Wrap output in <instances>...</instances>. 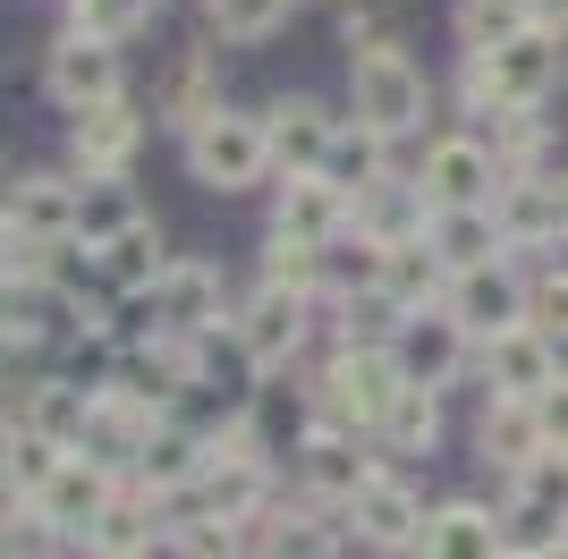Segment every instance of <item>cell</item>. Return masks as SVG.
<instances>
[{
	"mask_svg": "<svg viewBox=\"0 0 568 559\" xmlns=\"http://www.w3.org/2000/svg\"><path fill=\"white\" fill-rule=\"evenodd\" d=\"M560 85H568V34L560 26H526V34H509L493 51H458V69H450V102L475 128L493 111H535Z\"/></svg>",
	"mask_w": 568,
	"mask_h": 559,
	"instance_id": "cell-1",
	"label": "cell"
},
{
	"mask_svg": "<svg viewBox=\"0 0 568 559\" xmlns=\"http://www.w3.org/2000/svg\"><path fill=\"white\" fill-rule=\"evenodd\" d=\"M433 111H442V85H433V69L407 43L348 51V119L356 128H374L390 144H416L433 128Z\"/></svg>",
	"mask_w": 568,
	"mask_h": 559,
	"instance_id": "cell-2",
	"label": "cell"
},
{
	"mask_svg": "<svg viewBox=\"0 0 568 559\" xmlns=\"http://www.w3.org/2000/svg\"><path fill=\"white\" fill-rule=\"evenodd\" d=\"M102 323V297L77 280H0V339H9V373H43L51 356L85 339Z\"/></svg>",
	"mask_w": 568,
	"mask_h": 559,
	"instance_id": "cell-3",
	"label": "cell"
},
{
	"mask_svg": "<svg viewBox=\"0 0 568 559\" xmlns=\"http://www.w3.org/2000/svg\"><path fill=\"white\" fill-rule=\"evenodd\" d=\"M179 162H187V179L204 195H272V179H281V153H272L263 111H237V102L179 136Z\"/></svg>",
	"mask_w": 568,
	"mask_h": 559,
	"instance_id": "cell-4",
	"label": "cell"
},
{
	"mask_svg": "<svg viewBox=\"0 0 568 559\" xmlns=\"http://www.w3.org/2000/svg\"><path fill=\"white\" fill-rule=\"evenodd\" d=\"M306 382H314V433H382L390 398L407 390L390 348H323Z\"/></svg>",
	"mask_w": 568,
	"mask_h": 559,
	"instance_id": "cell-5",
	"label": "cell"
},
{
	"mask_svg": "<svg viewBox=\"0 0 568 559\" xmlns=\"http://www.w3.org/2000/svg\"><path fill=\"white\" fill-rule=\"evenodd\" d=\"M230 331H237V348L255 356V373H297L314 356V339H323V297L246 280L237 305H230Z\"/></svg>",
	"mask_w": 568,
	"mask_h": 559,
	"instance_id": "cell-6",
	"label": "cell"
},
{
	"mask_svg": "<svg viewBox=\"0 0 568 559\" xmlns=\"http://www.w3.org/2000/svg\"><path fill=\"white\" fill-rule=\"evenodd\" d=\"M153 128H162V119H153V102L111 93V102H94V111L60 119V162H69L77 179H128Z\"/></svg>",
	"mask_w": 568,
	"mask_h": 559,
	"instance_id": "cell-7",
	"label": "cell"
},
{
	"mask_svg": "<svg viewBox=\"0 0 568 559\" xmlns=\"http://www.w3.org/2000/svg\"><path fill=\"white\" fill-rule=\"evenodd\" d=\"M111 93H136L128 85V43H94V34H51L43 43V102L60 119L94 111V102H111Z\"/></svg>",
	"mask_w": 568,
	"mask_h": 559,
	"instance_id": "cell-8",
	"label": "cell"
},
{
	"mask_svg": "<svg viewBox=\"0 0 568 559\" xmlns=\"http://www.w3.org/2000/svg\"><path fill=\"white\" fill-rule=\"evenodd\" d=\"M348 535H356V551H374V559H399V551H416V542H425V517H433V500L425 491H416V475H407L399 458L382 466L374 484L356 491L348 509Z\"/></svg>",
	"mask_w": 568,
	"mask_h": 559,
	"instance_id": "cell-9",
	"label": "cell"
},
{
	"mask_svg": "<svg viewBox=\"0 0 568 559\" xmlns=\"http://www.w3.org/2000/svg\"><path fill=\"white\" fill-rule=\"evenodd\" d=\"M416 186L433 195V212H442V204H493V195H500V153H493V136H484L475 119L433 128V136H425V162H416Z\"/></svg>",
	"mask_w": 568,
	"mask_h": 559,
	"instance_id": "cell-10",
	"label": "cell"
},
{
	"mask_svg": "<svg viewBox=\"0 0 568 559\" xmlns=\"http://www.w3.org/2000/svg\"><path fill=\"white\" fill-rule=\"evenodd\" d=\"M560 373H568V348L544 323H518V331H500V339L475 348V390L484 398H526V407H535Z\"/></svg>",
	"mask_w": 568,
	"mask_h": 559,
	"instance_id": "cell-11",
	"label": "cell"
},
{
	"mask_svg": "<svg viewBox=\"0 0 568 559\" xmlns=\"http://www.w3.org/2000/svg\"><path fill=\"white\" fill-rule=\"evenodd\" d=\"M187 500L195 509H221V517H263L272 500H281V458H263L246 433H221Z\"/></svg>",
	"mask_w": 568,
	"mask_h": 559,
	"instance_id": "cell-12",
	"label": "cell"
},
{
	"mask_svg": "<svg viewBox=\"0 0 568 559\" xmlns=\"http://www.w3.org/2000/svg\"><path fill=\"white\" fill-rule=\"evenodd\" d=\"M390 356H399L407 382H425V390H450V398L475 382V339H467V323H458L450 305H425V314H407L399 339H390Z\"/></svg>",
	"mask_w": 568,
	"mask_h": 559,
	"instance_id": "cell-13",
	"label": "cell"
},
{
	"mask_svg": "<svg viewBox=\"0 0 568 559\" xmlns=\"http://www.w3.org/2000/svg\"><path fill=\"white\" fill-rule=\"evenodd\" d=\"M221 60H230V51L204 34V43H187L153 77V119H162L170 136H187V128H204L213 111H230V69H221Z\"/></svg>",
	"mask_w": 568,
	"mask_h": 559,
	"instance_id": "cell-14",
	"label": "cell"
},
{
	"mask_svg": "<svg viewBox=\"0 0 568 559\" xmlns=\"http://www.w3.org/2000/svg\"><path fill=\"white\" fill-rule=\"evenodd\" d=\"M382 466H390V458H382L374 433H314V441L288 458V475H297V491H306V500H323V509H348V500L374 484Z\"/></svg>",
	"mask_w": 568,
	"mask_h": 559,
	"instance_id": "cell-15",
	"label": "cell"
},
{
	"mask_svg": "<svg viewBox=\"0 0 568 559\" xmlns=\"http://www.w3.org/2000/svg\"><path fill=\"white\" fill-rule=\"evenodd\" d=\"M467 323V339L484 348V339H500V331L526 323V255H493L475 263V272H450V297H442Z\"/></svg>",
	"mask_w": 568,
	"mask_h": 559,
	"instance_id": "cell-16",
	"label": "cell"
},
{
	"mask_svg": "<svg viewBox=\"0 0 568 559\" xmlns=\"http://www.w3.org/2000/svg\"><path fill=\"white\" fill-rule=\"evenodd\" d=\"M0 237H34V246H77V170H18L9 204H0Z\"/></svg>",
	"mask_w": 568,
	"mask_h": 559,
	"instance_id": "cell-17",
	"label": "cell"
},
{
	"mask_svg": "<svg viewBox=\"0 0 568 559\" xmlns=\"http://www.w3.org/2000/svg\"><path fill=\"white\" fill-rule=\"evenodd\" d=\"M356 535H348V517L323 509V500H272V509L255 517V559H348Z\"/></svg>",
	"mask_w": 568,
	"mask_h": 559,
	"instance_id": "cell-18",
	"label": "cell"
},
{
	"mask_svg": "<svg viewBox=\"0 0 568 559\" xmlns=\"http://www.w3.org/2000/svg\"><path fill=\"white\" fill-rule=\"evenodd\" d=\"M246 441L263 449V458H297V449L314 441V382L306 373H263L255 398H246V424H237Z\"/></svg>",
	"mask_w": 568,
	"mask_h": 559,
	"instance_id": "cell-19",
	"label": "cell"
},
{
	"mask_svg": "<svg viewBox=\"0 0 568 559\" xmlns=\"http://www.w3.org/2000/svg\"><path fill=\"white\" fill-rule=\"evenodd\" d=\"M263 128H272L281 179H297V170H323L332 136L348 128V102H323V93H272V102H263Z\"/></svg>",
	"mask_w": 568,
	"mask_h": 559,
	"instance_id": "cell-20",
	"label": "cell"
},
{
	"mask_svg": "<svg viewBox=\"0 0 568 559\" xmlns=\"http://www.w3.org/2000/svg\"><path fill=\"white\" fill-rule=\"evenodd\" d=\"M263 230H288V237H314V246H332V237L356 230V195L332 186L323 170H297V179H272V221Z\"/></svg>",
	"mask_w": 568,
	"mask_h": 559,
	"instance_id": "cell-21",
	"label": "cell"
},
{
	"mask_svg": "<svg viewBox=\"0 0 568 559\" xmlns=\"http://www.w3.org/2000/svg\"><path fill=\"white\" fill-rule=\"evenodd\" d=\"M493 212H500V237H509V255H551V246H568L560 170H551V179H500Z\"/></svg>",
	"mask_w": 568,
	"mask_h": 559,
	"instance_id": "cell-22",
	"label": "cell"
},
{
	"mask_svg": "<svg viewBox=\"0 0 568 559\" xmlns=\"http://www.w3.org/2000/svg\"><path fill=\"white\" fill-rule=\"evenodd\" d=\"M416 559H509V542H500V500H475V491L433 500Z\"/></svg>",
	"mask_w": 568,
	"mask_h": 559,
	"instance_id": "cell-23",
	"label": "cell"
},
{
	"mask_svg": "<svg viewBox=\"0 0 568 559\" xmlns=\"http://www.w3.org/2000/svg\"><path fill=\"white\" fill-rule=\"evenodd\" d=\"M153 297H162V314H170V331H187V339H204V331H221L230 323V272H221L213 255H179L162 272V288H153Z\"/></svg>",
	"mask_w": 568,
	"mask_h": 559,
	"instance_id": "cell-24",
	"label": "cell"
},
{
	"mask_svg": "<svg viewBox=\"0 0 568 559\" xmlns=\"http://www.w3.org/2000/svg\"><path fill=\"white\" fill-rule=\"evenodd\" d=\"M119 491H128V475H119L111 458H94V449H69V458H60V475L43 484V500H34V509H51L77 542H85V526L111 509Z\"/></svg>",
	"mask_w": 568,
	"mask_h": 559,
	"instance_id": "cell-25",
	"label": "cell"
},
{
	"mask_svg": "<svg viewBox=\"0 0 568 559\" xmlns=\"http://www.w3.org/2000/svg\"><path fill=\"white\" fill-rule=\"evenodd\" d=\"M204 458H213V433H195L187 416H162V433H153L144 458L128 466V484L153 491V500H187L195 475H204Z\"/></svg>",
	"mask_w": 568,
	"mask_h": 559,
	"instance_id": "cell-26",
	"label": "cell"
},
{
	"mask_svg": "<svg viewBox=\"0 0 568 559\" xmlns=\"http://www.w3.org/2000/svg\"><path fill=\"white\" fill-rule=\"evenodd\" d=\"M170 263H179V246L162 237V221H136V230H119L111 246H94L102 305H111V297H144V288H162Z\"/></svg>",
	"mask_w": 568,
	"mask_h": 559,
	"instance_id": "cell-27",
	"label": "cell"
},
{
	"mask_svg": "<svg viewBox=\"0 0 568 559\" xmlns=\"http://www.w3.org/2000/svg\"><path fill=\"white\" fill-rule=\"evenodd\" d=\"M382 458H399V466H416V458H442V441H450V390H425V382H407L399 398H390V416H382Z\"/></svg>",
	"mask_w": 568,
	"mask_h": 559,
	"instance_id": "cell-28",
	"label": "cell"
},
{
	"mask_svg": "<svg viewBox=\"0 0 568 559\" xmlns=\"http://www.w3.org/2000/svg\"><path fill=\"white\" fill-rule=\"evenodd\" d=\"M484 136H493V153H500V179H551V170H560V119H551V102H535V111H493Z\"/></svg>",
	"mask_w": 568,
	"mask_h": 559,
	"instance_id": "cell-29",
	"label": "cell"
},
{
	"mask_svg": "<svg viewBox=\"0 0 568 559\" xmlns=\"http://www.w3.org/2000/svg\"><path fill=\"white\" fill-rule=\"evenodd\" d=\"M544 449H551L544 441V416H535L526 398H484V416H475V458L493 466L500 484H509L518 466H535Z\"/></svg>",
	"mask_w": 568,
	"mask_h": 559,
	"instance_id": "cell-30",
	"label": "cell"
},
{
	"mask_svg": "<svg viewBox=\"0 0 568 559\" xmlns=\"http://www.w3.org/2000/svg\"><path fill=\"white\" fill-rule=\"evenodd\" d=\"M425 246L450 272H475V263H493V255H509V237H500V212L493 204H442L425 221Z\"/></svg>",
	"mask_w": 568,
	"mask_h": 559,
	"instance_id": "cell-31",
	"label": "cell"
},
{
	"mask_svg": "<svg viewBox=\"0 0 568 559\" xmlns=\"http://www.w3.org/2000/svg\"><path fill=\"white\" fill-rule=\"evenodd\" d=\"M204 9V34H213L221 51H272L297 26V9L306 0H195Z\"/></svg>",
	"mask_w": 568,
	"mask_h": 559,
	"instance_id": "cell-32",
	"label": "cell"
},
{
	"mask_svg": "<svg viewBox=\"0 0 568 559\" xmlns=\"http://www.w3.org/2000/svg\"><path fill=\"white\" fill-rule=\"evenodd\" d=\"M170 559H255V517H221V509H195L179 500L170 509Z\"/></svg>",
	"mask_w": 568,
	"mask_h": 559,
	"instance_id": "cell-33",
	"label": "cell"
},
{
	"mask_svg": "<svg viewBox=\"0 0 568 559\" xmlns=\"http://www.w3.org/2000/svg\"><path fill=\"white\" fill-rule=\"evenodd\" d=\"M255 280H263V288H297V297H332V246L288 237V230H263Z\"/></svg>",
	"mask_w": 568,
	"mask_h": 559,
	"instance_id": "cell-34",
	"label": "cell"
},
{
	"mask_svg": "<svg viewBox=\"0 0 568 559\" xmlns=\"http://www.w3.org/2000/svg\"><path fill=\"white\" fill-rule=\"evenodd\" d=\"M425 221H433V195L416 186V170L382 179L374 195H356V230H374L382 246H407V237H425Z\"/></svg>",
	"mask_w": 568,
	"mask_h": 559,
	"instance_id": "cell-35",
	"label": "cell"
},
{
	"mask_svg": "<svg viewBox=\"0 0 568 559\" xmlns=\"http://www.w3.org/2000/svg\"><path fill=\"white\" fill-rule=\"evenodd\" d=\"M136 221H153L136 179H77V246H111V237L136 230Z\"/></svg>",
	"mask_w": 568,
	"mask_h": 559,
	"instance_id": "cell-36",
	"label": "cell"
},
{
	"mask_svg": "<svg viewBox=\"0 0 568 559\" xmlns=\"http://www.w3.org/2000/svg\"><path fill=\"white\" fill-rule=\"evenodd\" d=\"M323 179H332V186H348V195H374L382 179H399V144L348 119V128L332 136V153H323Z\"/></svg>",
	"mask_w": 568,
	"mask_h": 559,
	"instance_id": "cell-37",
	"label": "cell"
},
{
	"mask_svg": "<svg viewBox=\"0 0 568 559\" xmlns=\"http://www.w3.org/2000/svg\"><path fill=\"white\" fill-rule=\"evenodd\" d=\"M382 297L399 305V314H425V305L450 297V263L433 255L425 237H407V246H390V263H382Z\"/></svg>",
	"mask_w": 568,
	"mask_h": 559,
	"instance_id": "cell-38",
	"label": "cell"
},
{
	"mask_svg": "<svg viewBox=\"0 0 568 559\" xmlns=\"http://www.w3.org/2000/svg\"><path fill=\"white\" fill-rule=\"evenodd\" d=\"M526 26H544V0H450V34L458 51H493Z\"/></svg>",
	"mask_w": 568,
	"mask_h": 559,
	"instance_id": "cell-39",
	"label": "cell"
},
{
	"mask_svg": "<svg viewBox=\"0 0 568 559\" xmlns=\"http://www.w3.org/2000/svg\"><path fill=\"white\" fill-rule=\"evenodd\" d=\"M60 458H69V449L51 441V433H34V424H9V441H0V475H9V500H43V484L60 475Z\"/></svg>",
	"mask_w": 568,
	"mask_h": 559,
	"instance_id": "cell-40",
	"label": "cell"
},
{
	"mask_svg": "<svg viewBox=\"0 0 568 559\" xmlns=\"http://www.w3.org/2000/svg\"><path fill=\"white\" fill-rule=\"evenodd\" d=\"M153 18H162V0H60V26L94 43H136Z\"/></svg>",
	"mask_w": 568,
	"mask_h": 559,
	"instance_id": "cell-41",
	"label": "cell"
},
{
	"mask_svg": "<svg viewBox=\"0 0 568 559\" xmlns=\"http://www.w3.org/2000/svg\"><path fill=\"white\" fill-rule=\"evenodd\" d=\"M500 542H509V559H551L568 542V517L535 509V500H518V491H500Z\"/></svg>",
	"mask_w": 568,
	"mask_h": 559,
	"instance_id": "cell-42",
	"label": "cell"
},
{
	"mask_svg": "<svg viewBox=\"0 0 568 559\" xmlns=\"http://www.w3.org/2000/svg\"><path fill=\"white\" fill-rule=\"evenodd\" d=\"M77 535L34 500H9V535H0V559H69Z\"/></svg>",
	"mask_w": 568,
	"mask_h": 559,
	"instance_id": "cell-43",
	"label": "cell"
},
{
	"mask_svg": "<svg viewBox=\"0 0 568 559\" xmlns=\"http://www.w3.org/2000/svg\"><path fill=\"white\" fill-rule=\"evenodd\" d=\"M526 323H544L551 339L568 348V255H526Z\"/></svg>",
	"mask_w": 568,
	"mask_h": 559,
	"instance_id": "cell-44",
	"label": "cell"
},
{
	"mask_svg": "<svg viewBox=\"0 0 568 559\" xmlns=\"http://www.w3.org/2000/svg\"><path fill=\"white\" fill-rule=\"evenodd\" d=\"M119 356H128V348H119V339H111V331H85V339H69V348H60V356H51V373H69V382H77V390H111V382H119Z\"/></svg>",
	"mask_w": 568,
	"mask_h": 559,
	"instance_id": "cell-45",
	"label": "cell"
},
{
	"mask_svg": "<svg viewBox=\"0 0 568 559\" xmlns=\"http://www.w3.org/2000/svg\"><path fill=\"white\" fill-rule=\"evenodd\" d=\"M365 43H407L399 0H348L339 9V51H365Z\"/></svg>",
	"mask_w": 568,
	"mask_h": 559,
	"instance_id": "cell-46",
	"label": "cell"
},
{
	"mask_svg": "<svg viewBox=\"0 0 568 559\" xmlns=\"http://www.w3.org/2000/svg\"><path fill=\"white\" fill-rule=\"evenodd\" d=\"M535 416H544V441H551V449H568V373L551 382L544 398H535Z\"/></svg>",
	"mask_w": 568,
	"mask_h": 559,
	"instance_id": "cell-47",
	"label": "cell"
},
{
	"mask_svg": "<svg viewBox=\"0 0 568 559\" xmlns=\"http://www.w3.org/2000/svg\"><path fill=\"white\" fill-rule=\"evenodd\" d=\"M560 212H568V162H560Z\"/></svg>",
	"mask_w": 568,
	"mask_h": 559,
	"instance_id": "cell-48",
	"label": "cell"
},
{
	"mask_svg": "<svg viewBox=\"0 0 568 559\" xmlns=\"http://www.w3.org/2000/svg\"><path fill=\"white\" fill-rule=\"evenodd\" d=\"M551 559H568V542H560V551H551Z\"/></svg>",
	"mask_w": 568,
	"mask_h": 559,
	"instance_id": "cell-49",
	"label": "cell"
},
{
	"mask_svg": "<svg viewBox=\"0 0 568 559\" xmlns=\"http://www.w3.org/2000/svg\"><path fill=\"white\" fill-rule=\"evenodd\" d=\"M306 9H314V0H306Z\"/></svg>",
	"mask_w": 568,
	"mask_h": 559,
	"instance_id": "cell-50",
	"label": "cell"
}]
</instances>
